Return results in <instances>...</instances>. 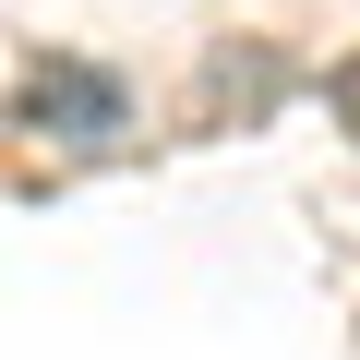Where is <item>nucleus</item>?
<instances>
[{
  "label": "nucleus",
  "mask_w": 360,
  "mask_h": 360,
  "mask_svg": "<svg viewBox=\"0 0 360 360\" xmlns=\"http://www.w3.org/2000/svg\"><path fill=\"white\" fill-rule=\"evenodd\" d=\"M13 120H25V132H60V144H120L132 96H120V72H96V60H25Z\"/></svg>",
  "instance_id": "1"
},
{
  "label": "nucleus",
  "mask_w": 360,
  "mask_h": 360,
  "mask_svg": "<svg viewBox=\"0 0 360 360\" xmlns=\"http://www.w3.org/2000/svg\"><path fill=\"white\" fill-rule=\"evenodd\" d=\"M276 96H288V60H276L264 37H229V49L205 60V108H240V120H264Z\"/></svg>",
  "instance_id": "2"
},
{
  "label": "nucleus",
  "mask_w": 360,
  "mask_h": 360,
  "mask_svg": "<svg viewBox=\"0 0 360 360\" xmlns=\"http://www.w3.org/2000/svg\"><path fill=\"white\" fill-rule=\"evenodd\" d=\"M324 120L360 144V49H336V72H324Z\"/></svg>",
  "instance_id": "3"
}]
</instances>
